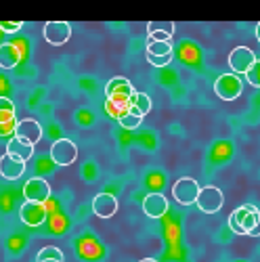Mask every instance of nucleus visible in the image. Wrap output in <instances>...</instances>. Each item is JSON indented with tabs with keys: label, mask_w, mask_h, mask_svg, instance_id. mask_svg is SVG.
<instances>
[{
	"label": "nucleus",
	"mask_w": 260,
	"mask_h": 262,
	"mask_svg": "<svg viewBox=\"0 0 260 262\" xmlns=\"http://www.w3.org/2000/svg\"><path fill=\"white\" fill-rule=\"evenodd\" d=\"M258 218H260V210L252 204H244L240 208H235L229 216V229L235 235H250L256 225H258Z\"/></svg>",
	"instance_id": "nucleus-1"
},
{
	"label": "nucleus",
	"mask_w": 260,
	"mask_h": 262,
	"mask_svg": "<svg viewBox=\"0 0 260 262\" xmlns=\"http://www.w3.org/2000/svg\"><path fill=\"white\" fill-rule=\"evenodd\" d=\"M214 93L219 95V99H223V101H235V99H240L242 93H244V82L240 80V76H235V74H223L214 82Z\"/></svg>",
	"instance_id": "nucleus-2"
},
{
	"label": "nucleus",
	"mask_w": 260,
	"mask_h": 262,
	"mask_svg": "<svg viewBox=\"0 0 260 262\" xmlns=\"http://www.w3.org/2000/svg\"><path fill=\"white\" fill-rule=\"evenodd\" d=\"M135 86L130 84L128 78L124 76H116L105 84V97L110 101H122V103H130V99L135 97Z\"/></svg>",
	"instance_id": "nucleus-3"
},
{
	"label": "nucleus",
	"mask_w": 260,
	"mask_h": 262,
	"mask_svg": "<svg viewBox=\"0 0 260 262\" xmlns=\"http://www.w3.org/2000/svg\"><path fill=\"white\" fill-rule=\"evenodd\" d=\"M147 61L154 68H166L172 61V45L170 42H158V40H147L145 45Z\"/></svg>",
	"instance_id": "nucleus-4"
},
{
	"label": "nucleus",
	"mask_w": 260,
	"mask_h": 262,
	"mask_svg": "<svg viewBox=\"0 0 260 262\" xmlns=\"http://www.w3.org/2000/svg\"><path fill=\"white\" fill-rule=\"evenodd\" d=\"M195 204H198V208L202 212H206V214H216L223 208V204H225V195H223V191L219 187L208 185V187H204L200 191L198 202H195Z\"/></svg>",
	"instance_id": "nucleus-5"
},
{
	"label": "nucleus",
	"mask_w": 260,
	"mask_h": 262,
	"mask_svg": "<svg viewBox=\"0 0 260 262\" xmlns=\"http://www.w3.org/2000/svg\"><path fill=\"white\" fill-rule=\"evenodd\" d=\"M202 187L198 185V181L193 179H181L172 185V198H175L181 206H191L198 202V195H200Z\"/></svg>",
	"instance_id": "nucleus-6"
},
{
	"label": "nucleus",
	"mask_w": 260,
	"mask_h": 262,
	"mask_svg": "<svg viewBox=\"0 0 260 262\" xmlns=\"http://www.w3.org/2000/svg\"><path fill=\"white\" fill-rule=\"evenodd\" d=\"M51 158L57 166H72L78 158V147L70 139H59L51 145Z\"/></svg>",
	"instance_id": "nucleus-7"
},
{
	"label": "nucleus",
	"mask_w": 260,
	"mask_h": 262,
	"mask_svg": "<svg viewBox=\"0 0 260 262\" xmlns=\"http://www.w3.org/2000/svg\"><path fill=\"white\" fill-rule=\"evenodd\" d=\"M256 59L258 57L254 55L252 49H248V47H235L231 51V55H229V68H231L233 74H248L250 68L256 63Z\"/></svg>",
	"instance_id": "nucleus-8"
},
{
	"label": "nucleus",
	"mask_w": 260,
	"mask_h": 262,
	"mask_svg": "<svg viewBox=\"0 0 260 262\" xmlns=\"http://www.w3.org/2000/svg\"><path fill=\"white\" fill-rule=\"evenodd\" d=\"M42 34H45V40L49 45L61 47L72 38V26L68 21H49L45 30H42Z\"/></svg>",
	"instance_id": "nucleus-9"
},
{
	"label": "nucleus",
	"mask_w": 260,
	"mask_h": 262,
	"mask_svg": "<svg viewBox=\"0 0 260 262\" xmlns=\"http://www.w3.org/2000/svg\"><path fill=\"white\" fill-rule=\"evenodd\" d=\"M17 141L21 143H26V145H36L40 139H42V126L32 120V118H26V120H21L17 122V128H15V135H13Z\"/></svg>",
	"instance_id": "nucleus-10"
},
{
	"label": "nucleus",
	"mask_w": 260,
	"mask_h": 262,
	"mask_svg": "<svg viewBox=\"0 0 260 262\" xmlns=\"http://www.w3.org/2000/svg\"><path fill=\"white\" fill-rule=\"evenodd\" d=\"M49 210L47 204H34V202H26L19 210V218L21 223L28 225V227H40L42 223L47 221Z\"/></svg>",
	"instance_id": "nucleus-11"
},
{
	"label": "nucleus",
	"mask_w": 260,
	"mask_h": 262,
	"mask_svg": "<svg viewBox=\"0 0 260 262\" xmlns=\"http://www.w3.org/2000/svg\"><path fill=\"white\" fill-rule=\"evenodd\" d=\"M24 195H26V202L47 204V200L51 198V185L45 179H30L24 185Z\"/></svg>",
	"instance_id": "nucleus-12"
},
{
	"label": "nucleus",
	"mask_w": 260,
	"mask_h": 262,
	"mask_svg": "<svg viewBox=\"0 0 260 262\" xmlns=\"http://www.w3.org/2000/svg\"><path fill=\"white\" fill-rule=\"evenodd\" d=\"M168 200L164 198L162 193H149L147 198L143 200V212L149 218H162L168 212Z\"/></svg>",
	"instance_id": "nucleus-13"
},
{
	"label": "nucleus",
	"mask_w": 260,
	"mask_h": 262,
	"mask_svg": "<svg viewBox=\"0 0 260 262\" xmlns=\"http://www.w3.org/2000/svg\"><path fill=\"white\" fill-rule=\"evenodd\" d=\"M93 212L99 218H112L118 212V200L112 193H99L93 200Z\"/></svg>",
	"instance_id": "nucleus-14"
},
{
	"label": "nucleus",
	"mask_w": 260,
	"mask_h": 262,
	"mask_svg": "<svg viewBox=\"0 0 260 262\" xmlns=\"http://www.w3.org/2000/svg\"><path fill=\"white\" fill-rule=\"evenodd\" d=\"M26 172V162L24 160H17L9 154H5L0 158V174L7 179V181H17L21 179V174Z\"/></svg>",
	"instance_id": "nucleus-15"
},
{
	"label": "nucleus",
	"mask_w": 260,
	"mask_h": 262,
	"mask_svg": "<svg viewBox=\"0 0 260 262\" xmlns=\"http://www.w3.org/2000/svg\"><path fill=\"white\" fill-rule=\"evenodd\" d=\"M19 61H21V51H19V47L11 45V42H5V45H0V68H3V70H13Z\"/></svg>",
	"instance_id": "nucleus-16"
},
{
	"label": "nucleus",
	"mask_w": 260,
	"mask_h": 262,
	"mask_svg": "<svg viewBox=\"0 0 260 262\" xmlns=\"http://www.w3.org/2000/svg\"><path fill=\"white\" fill-rule=\"evenodd\" d=\"M175 34V24H154L147 26V40H158V42H170Z\"/></svg>",
	"instance_id": "nucleus-17"
},
{
	"label": "nucleus",
	"mask_w": 260,
	"mask_h": 262,
	"mask_svg": "<svg viewBox=\"0 0 260 262\" xmlns=\"http://www.w3.org/2000/svg\"><path fill=\"white\" fill-rule=\"evenodd\" d=\"M7 154L13 156V158H17V160L28 162V160L34 156V147H32V145H26V143H21V141H17V139L13 137V141L7 143Z\"/></svg>",
	"instance_id": "nucleus-18"
},
{
	"label": "nucleus",
	"mask_w": 260,
	"mask_h": 262,
	"mask_svg": "<svg viewBox=\"0 0 260 262\" xmlns=\"http://www.w3.org/2000/svg\"><path fill=\"white\" fill-rule=\"evenodd\" d=\"M130 112H135L143 118L151 112V99L147 97V93H135V97L130 99Z\"/></svg>",
	"instance_id": "nucleus-19"
},
{
	"label": "nucleus",
	"mask_w": 260,
	"mask_h": 262,
	"mask_svg": "<svg viewBox=\"0 0 260 262\" xmlns=\"http://www.w3.org/2000/svg\"><path fill=\"white\" fill-rule=\"evenodd\" d=\"M105 109H107V114H110L112 118H122L128 109H130V103H122V101H110L107 99L105 101Z\"/></svg>",
	"instance_id": "nucleus-20"
},
{
	"label": "nucleus",
	"mask_w": 260,
	"mask_h": 262,
	"mask_svg": "<svg viewBox=\"0 0 260 262\" xmlns=\"http://www.w3.org/2000/svg\"><path fill=\"white\" fill-rule=\"evenodd\" d=\"M15 120V103L9 97H0V122Z\"/></svg>",
	"instance_id": "nucleus-21"
},
{
	"label": "nucleus",
	"mask_w": 260,
	"mask_h": 262,
	"mask_svg": "<svg viewBox=\"0 0 260 262\" xmlns=\"http://www.w3.org/2000/svg\"><path fill=\"white\" fill-rule=\"evenodd\" d=\"M120 122V126L122 128H126V130H137L139 126H141V122H143V116H139V114H135V112H128L118 120Z\"/></svg>",
	"instance_id": "nucleus-22"
},
{
	"label": "nucleus",
	"mask_w": 260,
	"mask_h": 262,
	"mask_svg": "<svg viewBox=\"0 0 260 262\" xmlns=\"http://www.w3.org/2000/svg\"><path fill=\"white\" fill-rule=\"evenodd\" d=\"M42 260H57V262H63V252L55 246H47V248H42L36 256V262H42Z\"/></svg>",
	"instance_id": "nucleus-23"
},
{
	"label": "nucleus",
	"mask_w": 260,
	"mask_h": 262,
	"mask_svg": "<svg viewBox=\"0 0 260 262\" xmlns=\"http://www.w3.org/2000/svg\"><path fill=\"white\" fill-rule=\"evenodd\" d=\"M248 84L254 86V89H260V59H256V63L250 68V72L246 74Z\"/></svg>",
	"instance_id": "nucleus-24"
},
{
	"label": "nucleus",
	"mask_w": 260,
	"mask_h": 262,
	"mask_svg": "<svg viewBox=\"0 0 260 262\" xmlns=\"http://www.w3.org/2000/svg\"><path fill=\"white\" fill-rule=\"evenodd\" d=\"M24 28V21H0V30L5 34H17Z\"/></svg>",
	"instance_id": "nucleus-25"
},
{
	"label": "nucleus",
	"mask_w": 260,
	"mask_h": 262,
	"mask_svg": "<svg viewBox=\"0 0 260 262\" xmlns=\"http://www.w3.org/2000/svg\"><path fill=\"white\" fill-rule=\"evenodd\" d=\"M15 128H17V120H11V122H0V137L15 135Z\"/></svg>",
	"instance_id": "nucleus-26"
},
{
	"label": "nucleus",
	"mask_w": 260,
	"mask_h": 262,
	"mask_svg": "<svg viewBox=\"0 0 260 262\" xmlns=\"http://www.w3.org/2000/svg\"><path fill=\"white\" fill-rule=\"evenodd\" d=\"M250 235H252V237H258V235H260V218H258V225H256V229H254Z\"/></svg>",
	"instance_id": "nucleus-27"
},
{
	"label": "nucleus",
	"mask_w": 260,
	"mask_h": 262,
	"mask_svg": "<svg viewBox=\"0 0 260 262\" xmlns=\"http://www.w3.org/2000/svg\"><path fill=\"white\" fill-rule=\"evenodd\" d=\"M256 40H258V42H260V24H258V26H256Z\"/></svg>",
	"instance_id": "nucleus-28"
},
{
	"label": "nucleus",
	"mask_w": 260,
	"mask_h": 262,
	"mask_svg": "<svg viewBox=\"0 0 260 262\" xmlns=\"http://www.w3.org/2000/svg\"><path fill=\"white\" fill-rule=\"evenodd\" d=\"M141 262H158V260H154V258H143Z\"/></svg>",
	"instance_id": "nucleus-29"
},
{
	"label": "nucleus",
	"mask_w": 260,
	"mask_h": 262,
	"mask_svg": "<svg viewBox=\"0 0 260 262\" xmlns=\"http://www.w3.org/2000/svg\"><path fill=\"white\" fill-rule=\"evenodd\" d=\"M42 262H57V260H42Z\"/></svg>",
	"instance_id": "nucleus-30"
}]
</instances>
